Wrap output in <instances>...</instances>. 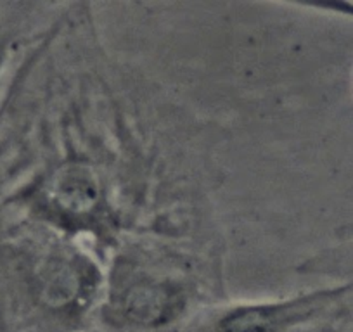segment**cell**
<instances>
[{
  "label": "cell",
  "mask_w": 353,
  "mask_h": 332,
  "mask_svg": "<svg viewBox=\"0 0 353 332\" xmlns=\"http://www.w3.org/2000/svg\"><path fill=\"white\" fill-rule=\"evenodd\" d=\"M284 318L281 307L244 308L225 318L219 332H279Z\"/></svg>",
  "instance_id": "6da1fadb"
}]
</instances>
